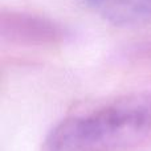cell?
I'll return each instance as SVG.
<instances>
[{"mask_svg":"<svg viewBox=\"0 0 151 151\" xmlns=\"http://www.w3.org/2000/svg\"><path fill=\"white\" fill-rule=\"evenodd\" d=\"M151 131V98L126 96L61 121L49 133L45 151H121Z\"/></svg>","mask_w":151,"mask_h":151,"instance_id":"obj_1","label":"cell"},{"mask_svg":"<svg viewBox=\"0 0 151 151\" xmlns=\"http://www.w3.org/2000/svg\"><path fill=\"white\" fill-rule=\"evenodd\" d=\"M114 25H139L151 21V0H81Z\"/></svg>","mask_w":151,"mask_h":151,"instance_id":"obj_2","label":"cell"}]
</instances>
